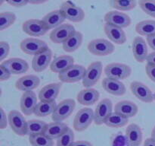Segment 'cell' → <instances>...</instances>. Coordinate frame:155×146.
Masks as SVG:
<instances>
[{"instance_id": "74e56055", "label": "cell", "mask_w": 155, "mask_h": 146, "mask_svg": "<svg viewBox=\"0 0 155 146\" xmlns=\"http://www.w3.org/2000/svg\"><path fill=\"white\" fill-rule=\"evenodd\" d=\"M139 5L145 14L155 18V0H139Z\"/></svg>"}, {"instance_id": "f6af8a7d", "label": "cell", "mask_w": 155, "mask_h": 146, "mask_svg": "<svg viewBox=\"0 0 155 146\" xmlns=\"http://www.w3.org/2000/svg\"><path fill=\"white\" fill-rule=\"evenodd\" d=\"M146 41H147V43L149 45V47L155 52V35L147 36Z\"/></svg>"}, {"instance_id": "c3c4849f", "label": "cell", "mask_w": 155, "mask_h": 146, "mask_svg": "<svg viewBox=\"0 0 155 146\" xmlns=\"http://www.w3.org/2000/svg\"><path fill=\"white\" fill-rule=\"evenodd\" d=\"M144 146H155V139L152 138H147L144 142Z\"/></svg>"}, {"instance_id": "bcb514c9", "label": "cell", "mask_w": 155, "mask_h": 146, "mask_svg": "<svg viewBox=\"0 0 155 146\" xmlns=\"http://www.w3.org/2000/svg\"><path fill=\"white\" fill-rule=\"evenodd\" d=\"M71 146H93V145H92L90 142H89V141L80 140V141H74Z\"/></svg>"}, {"instance_id": "ffe728a7", "label": "cell", "mask_w": 155, "mask_h": 146, "mask_svg": "<svg viewBox=\"0 0 155 146\" xmlns=\"http://www.w3.org/2000/svg\"><path fill=\"white\" fill-rule=\"evenodd\" d=\"M40 85V79L35 75H27L20 78L15 82V88L19 91H31Z\"/></svg>"}, {"instance_id": "8fae6325", "label": "cell", "mask_w": 155, "mask_h": 146, "mask_svg": "<svg viewBox=\"0 0 155 146\" xmlns=\"http://www.w3.org/2000/svg\"><path fill=\"white\" fill-rule=\"evenodd\" d=\"M51 58L52 52L48 47L33 56L32 59V68L36 72H42L45 71L51 65Z\"/></svg>"}, {"instance_id": "9a60e30c", "label": "cell", "mask_w": 155, "mask_h": 146, "mask_svg": "<svg viewBox=\"0 0 155 146\" xmlns=\"http://www.w3.org/2000/svg\"><path fill=\"white\" fill-rule=\"evenodd\" d=\"M132 94L144 103H151L154 99V94L149 88L140 82H133L130 84Z\"/></svg>"}, {"instance_id": "b9f144b4", "label": "cell", "mask_w": 155, "mask_h": 146, "mask_svg": "<svg viewBox=\"0 0 155 146\" xmlns=\"http://www.w3.org/2000/svg\"><path fill=\"white\" fill-rule=\"evenodd\" d=\"M145 71H146L147 75L148 76V78L155 83V65L147 63Z\"/></svg>"}, {"instance_id": "5b68a950", "label": "cell", "mask_w": 155, "mask_h": 146, "mask_svg": "<svg viewBox=\"0 0 155 146\" xmlns=\"http://www.w3.org/2000/svg\"><path fill=\"white\" fill-rule=\"evenodd\" d=\"M8 118L11 129L16 135L21 136L27 135V121H26L22 113L18 110L13 109L9 112Z\"/></svg>"}, {"instance_id": "30bf717a", "label": "cell", "mask_w": 155, "mask_h": 146, "mask_svg": "<svg viewBox=\"0 0 155 146\" xmlns=\"http://www.w3.org/2000/svg\"><path fill=\"white\" fill-rule=\"evenodd\" d=\"M60 9L63 12L65 18L72 22H80L85 18L84 11L71 1H67L62 3Z\"/></svg>"}, {"instance_id": "6da1fadb", "label": "cell", "mask_w": 155, "mask_h": 146, "mask_svg": "<svg viewBox=\"0 0 155 146\" xmlns=\"http://www.w3.org/2000/svg\"><path fill=\"white\" fill-rule=\"evenodd\" d=\"M88 50L94 56H106L114 52L115 47L112 43L105 39H95L91 40L87 46Z\"/></svg>"}, {"instance_id": "e575fe53", "label": "cell", "mask_w": 155, "mask_h": 146, "mask_svg": "<svg viewBox=\"0 0 155 146\" xmlns=\"http://www.w3.org/2000/svg\"><path fill=\"white\" fill-rule=\"evenodd\" d=\"M29 141L32 146H54V141L44 133L30 135Z\"/></svg>"}, {"instance_id": "ab89813d", "label": "cell", "mask_w": 155, "mask_h": 146, "mask_svg": "<svg viewBox=\"0 0 155 146\" xmlns=\"http://www.w3.org/2000/svg\"><path fill=\"white\" fill-rule=\"evenodd\" d=\"M10 46L5 41L0 42V61H3L9 54Z\"/></svg>"}, {"instance_id": "816d5d0a", "label": "cell", "mask_w": 155, "mask_h": 146, "mask_svg": "<svg viewBox=\"0 0 155 146\" xmlns=\"http://www.w3.org/2000/svg\"><path fill=\"white\" fill-rule=\"evenodd\" d=\"M5 2H7V0H0V5H2L3 3Z\"/></svg>"}, {"instance_id": "603a6c76", "label": "cell", "mask_w": 155, "mask_h": 146, "mask_svg": "<svg viewBox=\"0 0 155 146\" xmlns=\"http://www.w3.org/2000/svg\"><path fill=\"white\" fill-rule=\"evenodd\" d=\"M61 88V83H51L44 86L39 92L40 101H55Z\"/></svg>"}, {"instance_id": "f35d334b", "label": "cell", "mask_w": 155, "mask_h": 146, "mask_svg": "<svg viewBox=\"0 0 155 146\" xmlns=\"http://www.w3.org/2000/svg\"><path fill=\"white\" fill-rule=\"evenodd\" d=\"M111 146H130V144L126 135L118 132L112 138Z\"/></svg>"}, {"instance_id": "4316f807", "label": "cell", "mask_w": 155, "mask_h": 146, "mask_svg": "<svg viewBox=\"0 0 155 146\" xmlns=\"http://www.w3.org/2000/svg\"><path fill=\"white\" fill-rule=\"evenodd\" d=\"M68 129L69 127L68 125L62 122H52L47 124L44 134L51 139H58L61 135L67 132Z\"/></svg>"}, {"instance_id": "9c48e42d", "label": "cell", "mask_w": 155, "mask_h": 146, "mask_svg": "<svg viewBox=\"0 0 155 146\" xmlns=\"http://www.w3.org/2000/svg\"><path fill=\"white\" fill-rule=\"evenodd\" d=\"M20 48L23 53L27 55H36L37 53L43 51L48 48V45L45 41L36 38H26L23 40L20 43Z\"/></svg>"}, {"instance_id": "8992f818", "label": "cell", "mask_w": 155, "mask_h": 146, "mask_svg": "<svg viewBox=\"0 0 155 146\" xmlns=\"http://www.w3.org/2000/svg\"><path fill=\"white\" fill-rule=\"evenodd\" d=\"M93 121L94 111L90 108H82L74 117V128L77 132H83L86 130Z\"/></svg>"}, {"instance_id": "ee69618b", "label": "cell", "mask_w": 155, "mask_h": 146, "mask_svg": "<svg viewBox=\"0 0 155 146\" xmlns=\"http://www.w3.org/2000/svg\"><path fill=\"white\" fill-rule=\"evenodd\" d=\"M7 2L14 7H23L28 2V0H7Z\"/></svg>"}, {"instance_id": "d4e9b609", "label": "cell", "mask_w": 155, "mask_h": 146, "mask_svg": "<svg viewBox=\"0 0 155 146\" xmlns=\"http://www.w3.org/2000/svg\"><path fill=\"white\" fill-rule=\"evenodd\" d=\"M138 111L139 107L137 105L130 100H121L117 103L114 106V112L128 119L135 116Z\"/></svg>"}, {"instance_id": "60d3db41", "label": "cell", "mask_w": 155, "mask_h": 146, "mask_svg": "<svg viewBox=\"0 0 155 146\" xmlns=\"http://www.w3.org/2000/svg\"><path fill=\"white\" fill-rule=\"evenodd\" d=\"M11 75H12V73L1 64L0 65V82L8 80L11 78Z\"/></svg>"}, {"instance_id": "44dd1931", "label": "cell", "mask_w": 155, "mask_h": 146, "mask_svg": "<svg viewBox=\"0 0 155 146\" xmlns=\"http://www.w3.org/2000/svg\"><path fill=\"white\" fill-rule=\"evenodd\" d=\"M104 30L106 36L111 42L118 45H122L127 41V35L123 28L106 23L104 26Z\"/></svg>"}, {"instance_id": "cb8c5ba5", "label": "cell", "mask_w": 155, "mask_h": 146, "mask_svg": "<svg viewBox=\"0 0 155 146\" xmlns=\"http://www.w3.org/2000/svg\"><path fill=\"white\" fill-rule=\"evenodd\" d=\"M66 18L63 12L61 9H59L48 12L42 18V21H43L48 30H54L56 27L63 24Z\"/></svg>"}, {"instance_id": "277c9868", "label": "cell", "mask_w": 155, "mask_h": 146, "mask_svg": "<svg viewBox=\"0 0 155 146\" xmlns=\"http://www.w3.org/2000/svg\"><path fill=\"white\" fill-rule=\"evenodd\" d=\"M103 71V65L101 62H94L91 63L86 69L83 78V85L86 88H92L95 85L101 78Z\"/></svg>"}, {"instance_id": "836d02e7", "label": "cell", "mask_w": 155, "mask_h": 146, "mask_svg": "<svg viewBox=\"0 0 155 146\" xmlns=\"http://www.w3.org/2000/svg\"><path fill=\"white\" fill-rule=\"evenodd\" d=\"M110 5L112 8L122 12L133 10L137 5L136 0H110Z\"/></svg>"}, {"instance_id": "d590c367", "label": "cell", "mask_w": 155, "mask_h": 146, "mask_svg": "<svg viewBox=\"0 0 155 146\" xmlns=\"http://www.w3.org/2000/svg\"><path fill=\"white\" fill-rule=\"evenodd\" d=\"M16 21V15L11 12H4L0 14V30L8 28Z\"/></svg>"}, {"instance_id": "83f0119b", "label": "cell", "mask_w": 155, "mask_h": 146, "mask_svg": "<svg viewBox=\"0 0 155 146\" xmlns=\"http://www.w3.org/2000/svg\"><path fill=\"white\" fill-rule=\"evenodd\" d=\"M125 135L130 146H139L142 144L143 138L142 129L136 123H132L127 126Z\"/></svg>"}, {"instance_id": "ac0fdd59", "label": "cell", "mask_w": 155, "mask_h": 146, "mask_svg": "<svg viewBox=\"0 0 155 146\" xmlns=\"http://www.w3.org/2000/svg\"><path fill=\"white\" fill-rule=\"evenodd\" d=\"M12 75H21L27 72L29 69V64L21 58H11L2 62Z\"/></svg>"}, {"instance_id": "7dc6e473", "label": "cell", "mask_w": 155, "mask_h": 146, "mask_svg": "<svg viewBox=\"0 0 155 146\" xmlns=\"http://www.w3.org/2000/svg\"><path fill=\"white\" fill-rule=\"evenodd\" d=\"M147 63L155 65V52L148 54V58H147Z\"/></svg>"}, {"instance_id": "4fadbf2b", "label": "cell", "mask_w": 155, "mask_h": 146, "mask_svg": "<svg viewBox=\"0 0 155 146\" xmlns=\"http://www.w3.org/2000/svg\"><path fill=\"white\" fill-rule=\"evenodd\" d=\"M23 31L31 36H43L48 32V28L42 20L30 19L22 24Z\"/></svg>"}, {"instance_id": "f907efd6", "label": "cell", "mask_w": 155, "mask_h": 146, "mask_svg": "<svg viewBox=\"0 0 155 146\" xmlns=\"http://www.w3.org/2000/svg\"><path fill=\"white\" fill-rule=\"evenodd\" d=\"M151 138L155 139V126H154V127L153 128L152 132H151Z\"/></svg>"}, {"instance_id": "8d00e7d4", "label": "cell", "mask_w": 155, "mask_h": 146, "mask_svg": "<svg viewBox=\"0 0 155 146\" xmlns=\"http://www.w3.org/2000/svg\"><path fill=\"white\" fill-rule=\"evenodd\" d=\"M74 142V133L71 129L61 135L57 139V146H71Z\"/></svg>"}, {"instance_id": "7a4b0ae2", "label": "cell", "mask_w": 155, "mask_h": 146, "mask_svg": "<svg viewBox=\"0 0 155 146\" xmlns=\"http://www.w3.org/2000/svg\"><path fill=\"white\" fill-rule=\"evenodd\" d=\"M104 71L107 78L121 81L130 77L132 73V69L126 64L113 62L107 64L104 67Z\"/></svg>"}, {"instance_id": "f1b7e54d", "label": "cell", "mask_w": 155, "mask_h": 146, "mask_svg": "<svg viewBox=\"0 0 155 146\" xmlns=\"http://www.w3.org/2000/svg\"><path fill=\"white\" fill-rule=\"evenodd\" d=\"M83 35L81 32L76 31L71 37L68 38L63 44V50L67 53H73L78 50L82 45Z\"/></svg>"}, {"instance_id": "7c38bea8", "label": "cell", "mask_w": 155, "mask_h": 146, "mask_svg": "<svg viewBox=\"0 0 155 146\" xmlns=\"http://www.w3.org/2000/svg\"><path fill=\"white\" fill-rule=\"evenodd\" d=\"M76 32L75 27L69 24H63L51 32L50 40L56 44H63Z\"/></svg>"}, {"instance_id": "681fc988", "label": "cell", "mask_w": 155, "mask_h": 146, "mask_svg": "<svg viewBox=\"0 0 155 146\" xmlns=\"http://www.w3.org/2000/svg\"><path fill=\"white\" fill-rule=\"evenodd\" d=\"M48 0H28V2L32 5H39L48 2Z\"/></svg>"}, {"instance_id": "4dcf8cb0", "label": "cell", "mask_w": 155, "mask_h": 146, "mask_svg": "<svg viewBox=\"0 0 155 146\" xmlns=\"http://www.w3.org/2000/svg\"><path fill=\"white\" fill-rule=\"evenodd\" d=\"M136 31L141 36H150L155 35V21L145 20L136 25Z\"/></svg>"}, {"instance_id": "f5cc1de1", "label": "cell", "mask_w": 155, "mask_h": 146, "mask_svg": "<svg viewBox=\"0 0 155 146\" xmlns=\"http://www.w3.org/2000/svg\"><path fill=\"white\" fill-rule=\"evenodd\" d=\"M154 100H155V93L154 94Z\"/></svg>"}, {"instance_id": "d6a6232c", "label": "cell", "mask_w": 155, "mask_h": 146, "mask_svg": "<svg viewBox=\"0 0 155 146\" xmlns=\"http://www.w3.org/2000/svg\"><path fill=\"white\" fill-rule=\"evenodd\" d=\"M47 123L44 121L38 120H31L27 121V135H36L44 133Z\"/></svg>"}, {"instance_id": "1f68e13d", "label": "cell", "mask_w": 155, "mask_h": 146, "mask_svg": "<svg viewBox=\"0 0 155 146\" xmlns=\"http://www.w3.org/2000/svg\"><path fill=\"white\" fill-rule=\"evenodd\" d=\"M128 122V118H126L117 113L114 112L107 117L104 124L110 128H121L127 125Z\"/></svg>"}, {"instance_id": "f546056e", "label": "cell", "mask_w": 155, "mask_h": 146, "mask_svg": "<svg viewBox=\"0 0 155 146\" xmlns=\"http://www.w3.org/2000/svg\"><path fill=\"white\" fill-rule=\"evenodd\" d=\"M56 106L57 104H56L55 101H40L37 103V106L35 109L34 114L36 116L39 117L52 115Z\"/></svg>"}, {"instance_id": "52a82bcc", "label": "cell", "mask_w": 155, "mask_h": 146, "mask_svg": "<svg viewBox=\"0 0 155 146\" xmlns=\"http://www.w3.org/2000/svg\"><path fill=\"white\" fill-rule=\"evenodd\" d=\"M86 69L81 65H73L58 74L59 80L64 83H75L83 80Z\"/></svg>"}, {"instance_id": "d6986e66", "label": "cell", "mask_w": 155, "mask_h": 146, "mask_svg": "<svg viewBox=\"0 0 155 146\" xmlns=\"http://www.w3.org/2000/svg\"><path fill=\"white\" fill-rule=\"evenodd\" d=\"M101 85L104 91L112 95L122 96L127 92L125 85L120 80L105 78L102 80Z\"/></svg>"}, {"instance_id": "2e32d148", "label": "cell", "mask_w": 155, "mask_h": 146, "mask_svg": "<svg viewBox=\"0 0 155 146\" xmlns=\"http://www.w3.org/2000/svg\"><path fill=\"white\" fill-rule=\"evenodd\" d=\"M37 103L36 94L33 91H26L21 97L20 107L24 115L30 116L34 113Z\"/></svg>"}, {"instance_id": "7402d4cb", "label": "cell", "mask_w": 155, "mask_h": 146, "mask_svg": "<svg viewBox=\"0 0 155 146\" xmlns=\"http://www.w3.org/2000/svg\"><path fill=\"white\" fill-rule=\"evenodd\" d=\"M100 97V94L94 88H85L79 91L77 96V100L83 106H91L96 103Z\"/></svg>"}, {"instance_id": "7bdbcfd3", "label": "cell", "mask_w": 155, "mask_h": 146, "mask_svg": "<svg viewBox=\"0 0 155 146\" xmlns=\"http://www.w3.org/2000/svg\"><path fill=\"white\" fill-rule=\"evenodd\" d=\"M0 114H1V118H0V129H3L7 127L8 123V118L6 116L4 109L2 108L0 109Z\"/></svg>"}, {"instance_id": "ba28073f", "label": "cell", "mask_w": 155, "mask_h": 146, "mask_svg": "<svg viewBox=\"0 0 155 146\" xmlns=\"http://www.w3.org/2000/svg\"><path fill=\"white\" fill-rule=\"evenodd\" d=\"M113 103L108 98L101 100L97 105L94 112V122L97 126L104 124L107 117L112 113Z\"/></svg>"}, {"instance_id": "484cf974", "label": "cell", "mask_w": 155, "mask_h": 146, "mask_svg": "<svg viewBox=\"0 0 155 146\" xmlns=\"http://www.w3.org/2000/svg\"><path fill=\"white\" fill-rule=\"evenodd\" d=\"M74 65V59L73 56L68 55H62L54 58L50 65V69L52 72L61 73Z\"/></svg>"}, {"instance_id": "e0dca14e", "label": "cell", "mask_w": 155, "mask_h": 146, "mask_svg": "<svg viewBox=\"0 0 155 146\" xmlns=\"http://www.w3.org/2000/svg\"><path fill=\"white\" fill-rule=\"evenodd\" d=\"M132 51L133 56L138 62H144L147 61L148 56V50L147 42L141 36H136L132 44Z\"/></svg>"}, {"instance_id": "3957f363", "label": "cell", "mask_w": 155, "mask_h": 146, "mask_svg": "<svg viewBox=\"0 0 155 146\" xmlns=\"http://www.w3.org/2000/svg\"><path fill=\"white\" fill-rule=\"evenodd\" d=\"M76 103L73 99H65L58 103L51 115L53 122H63L68 119L74 112Z\"/></svg>"}, {"instance_id": "5bb4252c", "label": "cell", "mask_w": 155, "mask_h": 146, "mask_svg": "<svg viewBox=\"0 0 155 146\" xmlns=\"http://www.w3.org/2000/svg\"><path fill=\"white\" fill-rule=\"evenodd\" d=\"M104 21L107 24L125 28L131 24V18L127 14L119 11H110L104 15Z\"/></svg>"}]
</instances>
